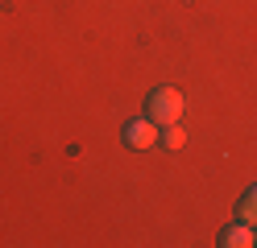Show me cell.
<instances>
[{"label":"cell","mask_w":257,"mask_h":248,"mask_svg":"<svg viewBox=\"0 0 257 248\" xmlns=\"http://www.w3.org/2000/svg\"><path fill=\"white\" fill-rule=\"evenodd\" d=\"M146 116L158 124V128H166V124H179L183 120V91L179 87H154L150 99H146Z\"/></svg>","instance_id":"obj_1"},{"label":"cell","mask_w":257,"mask_h":248,"mask_svg":"<svg viewBox=\"0 0 257 248\" xmlns=\"http://www.w3.org/2000/svg\"><path fill=\"white\" fill-rule=\"evenodd\" d=\"M240 219L257 227V186H249L245 194H240Z\"/></svg>","instance_id":"obj_4"},{"label":"cell","mask_w":257,"mask_h":248,"mask_svg":"<svg viewBox=\"0 0 257 248\" xmlns=\"http://www.w3.org/2000/svg\"><path fill=\"white\" fill-rule=\"evenodd\" d=\"M253 244H257V227L245 223V219L220 231V248H253Z\"/></svg>","instance_id":"obj_3"},{"label":"cell","mask_w":257,"mask_h":248,"mask_svg":"<svg viewBox=\"0 0 257 248\" xmlns=\"http://www.w3.org/2000/svg\"><path fill=\"white\" fill-rule=\"evenodd\" d=\"M162 145H166V149H183V145H187V132H183L179 124H166V128H162Z\"/></svg>","instance_id":"obj_5"},{"label":"cell","mask_w":257,"mask_h":248,"mask_svg":"<svg viewBox=\"0 0 257 248\" xmlns=\"http://www.w3.org/2000/svg\"><path fill=\"white\" fill-rule=\"evenodd\" d=\"M120 137H124L128 149H154L158 141H162V128H158L150 116H137V120H128V124H124Z\"/></svg>","instance_id":"obj_2"}]
</instances>
